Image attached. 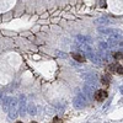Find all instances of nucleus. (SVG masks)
I'll return each mask as SVG.
<instances>
[{
  "label": "nucleus",
  "mask_w": 123,
  "mask_h": 123,
  "mask_svg": "<svg viewBox=\"0 0 123 123\" xmlns=\"http://www.w3.org/2000/svg\"><path fill=\"white\" fill-rule=\"evenodd\" d=\"M107 91L106 90H97L96 92H95V100L96 101H98V102H102L104 100H106V97H107Z\"/></svg>",
  "instance_id": "nucleus-1"
},
{
  "label": "nucleus",
  "mask_w": 123,
  "mask_h": 123,
  "mask_svg": "<svg viewBox=\"0 0 123 123\" xmlns=\"http://www.w3.org/2000/svg\"><path fill=\"white\" fill-rule=\"evenodd\" d=\"M85 98H84V96H78L75 100H74V105H75V107H78V108H81V107H84L85 106Z\"/></svg>",
  "instance_id": "nucleus-2"
},
{
  "label": "nucleus",
  "mask_w": 123,
  "mask_h": 123,
  "mask_svg": "<svg viewBox=\"0 0 123 123\" xmlns=\"http://www.w3.org/2000/svg\"><path fill=\"white\" fill-rule=\"evenodd\" d=\"M71 57H73L76 62H80V63H84L85 62V55L84 54H81V53H78V52H73L71 53Z\"/></svg>",
  "instance_id": "nucleus-3"
},
{
  "label": "nucleus",
  "mask_w": 123,
  "mask_h": 123,
  "mask_svg": "<svg viewBox=\"0 0 123 123\" xmlns=\"http://www.w3.org/2000/svg\"><path fill=\"white\" fill-rule=\"evenodd\" d=\"M110 80H111V76L107 74V75H105V76H102V78H101V83L107 86V85L110 84Z\"/></svg>",
  "instance_id": "nucleus-4"
},
{
  "label": "nucleus",
  "mask_w": 123,
  "mask_h": 123,
  "mask_svg": "<svg viewBox=\"0 0 123 123\" xmlns=\"http://www.w3.org/2000/svg\"><path fill=\"white\" fill-rule=\"evenodd\" d=\"M116 73H118V74H123V67H122V64H118L117 63V67H116Z\"/></svg>",
  "instance_id": "nucleus-5"
},
{
  "label": "nucleus",
  "mask_w": 123,
  "mask_h": 123,
  "mask_svg": "<svg viewBox=\"0 0 123 123\" xmlns=\"http://www.w3.org/2000/svg\"><path fill=\"white\" fill-rule=\"evenodd\" d=\"M113 57L117 59V60H119V59H122V57H123V54H122V52L121 50H118V52H116L115 54H113Z\"/></svg>",
  "instance_id": "nucleus-6"
},
{
  "label": "nucleus",
  "mask_w": 123,
  "mask_h": 123,
  "mask_svg": "<svg viewBox=\"0 0 123 123\" xmlns=\"http://www.w3.org/2000/svg\"><path fill=\"white\" fill-rule=\"evenodd\" d=\"M53 122H54V123H59V122H63V121H62L60 118H58V117H54V119H53Z\"/></svg>",
  "instance_id": "nucleus-7"
},
{
  "label": "nucleus",
  "mask_w": 123,
  "mask_h": 123,
  "mask_svg": "<svg viewBox=\"0 0 123 123\" xmlns=\"http://www.w3.org/2000/svg\"><path fill=\"white\" fill-rule=\"evenodd\" d=\"M100 6H102V7H105V6H106V4H105V0H101V1H100Z\"/></svg>",
  "instance_id": "nucleus-8"
}]
</instances>
